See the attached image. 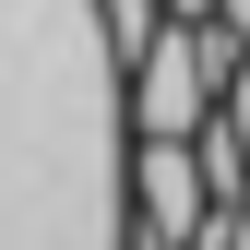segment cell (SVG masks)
I'll return each instance as SVG.
<instances>
[{"mask_svg":"<svg viewBox=\"0 0 250 250\" xmlns=\"http://www.w3.org/2000/svg\"><path fill=\"white\" fill-rule=\"evenodd\" d=\"M227 131L250 143V60H238V83H227Z\"/></svg>","mask_w":250,"mask_h":250,"instance_id":"obj_2","label":"cell"},{"mask_svg":"<svg viewBox=\"0 0 250 250\" xmlns=\"http://www.w3.org/2000/svg\"><path fill=\"white\" fill-rule=\"evenodd\" d=\"M227 250H250V203H238V214H227Z\"/></svg>","mask_w":250,"mask_h":250,"instance_id":"obj_3","label":"cell"},{"mask_svg":"<svg viewBox=\"0 0 250 250\" xmlns=\"http://www.w3.org/2000/svg\"><path fill=\"white\" fill-rule=\"evenodd\" d=\"M227 24H238V36H250V0H227Z\"/></svg>","mask_w":250,"mask_h":250,"instance_id":"obj_4","label":"cell"},{"mask_svg":"<svg viewBox=\"0 0 250 250\" xmlns=\"http://www.w3.org/2000/svg\"><path fill=\"white\" fill-rule=\"evenodd\" d=\"M107 12V60H143L155 36H167V24H155V0H96Z\"/></svg>","mask_w":250,"mask_h":250,"instance_id":"obj_1","label":"cell"}]
</instances>
